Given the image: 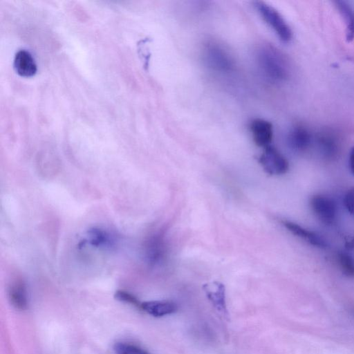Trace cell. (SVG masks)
I'll list each match as a JSON object with an SVG mask.
<instances>
[{
    "label": "cell",
    "mask_w": 354,
    "mask_h": 354,
    "mask_svg": "<svg viewBox=\"0 0 354 354\" xmlns=\"http://www.w3.org/2000/svg\"><path fill=\"white\" fill-rule=\"evenodd\" d=\"M349 165L352 174L354 175V146L351 148L349 153Z\"/></svg>",
    "instance_id": "obj_21"
},
{
    "label": "cell",
    "mask_w": 354,
    "mask_h": 354,
    "mask_svg": "<svg viewBox=\"0 0 354 354\" xmlns=\"http://www.w3.org/2000/svg\"><path fill=\"white\" fill-rule=\"evenodd\" d=\"M114 297L120 301L128 303L138 308L140 307L141 302L133 295L127 291L118 290L115 292Z\"/></svg>",
    "instance_id": "obj_19"
},
{
    "label": "cell",
    "mask_w": 354,
    "mask_h": 354,
    "mask_svg": "<svg viewBox=\"0 0 354 354\" xmlns=\"http://www.w3.org/2000/svg\"><path fill=\"white\" fill-rule=\"evenodd\" d=\"M140 308L153 317H161L176 312L178 306L171 301L155 300L141 302Z\"/></svg>",
    "instance_id": "obj_13"
},
{
    "label": "cell",
    "mask_w": 354,
    "mask_h": 354,
    "mask_svg": "<svg viewBox=\"0 0 354 354\" xmlns=\"http://www.w3.org/2000/svg\"><path fill=\"white\" fill-rule=\"evenodd\" d=\"M336 261L344 275L349 278L354 277V255L346 251L339 252L336 255Z\"/></svg>",
    "instance_id": "obj_17"
},
{
    "label": "cell",
    "mask_w": 354,
    "mask_h": 354,
    "mask_svg": "<svg viewBox=\"0 0 354 354\" xmlns=\"http://www.w3.org/2000/svg\"><path fill=\"white\" fill-rule=\"evenodd\" d=\"M8 298L16 309L25 310L28 306V296L26 283L21 279L11 283L8 288Z\"/></svg>",
    "instance_id": "obj_12"
},
{
    "label": "cell",
    "mask_w": 354,
    "mask_h": 354,
    "mask_svg": "<svg viewBox=\"0 0 354 354\" xmlns=\"http://www.w3.org/2000/svg\"><path fill=\"white\" fill-rule=\"evenodd\" d=\"M346 247L348 249H354V235L346 239Z\"/></svg>",
    "instance_id": "obj_22"
},
{
    "label": "cell",
    "mask_w": 354,
    "mask_h": 354,
    "mask_svg": "<svg viewBox=\"0 0 354 354\" xmlns=\"http://www.w3.org/2000/svg\"><path fill=\"white\" fill-rule=\"evenodd\" d=\"M146 258L151 264H158L164 258L165 245L162 236L156 234L151 237L146 246Z\"/></svg>",
    "instance_id": "obj_16"
},
{
    "label": "cell",
    "mask_w": 354,
    "mask_h": 354,
    "mask_svg": "<svg viewBox=\"0 0 354 354\" xmlns=\"http://www.w3.org/2000/svg\"><path fill=\"white\" fill-rule=\"evenodd\" d=\"M281 223L292 234L299 237L315 247L326 248L328 245L327 241L321 235L297 223L288 220L281 221Z\"/></svg>",
    "instance_id": "obj_10"
},
{
    "label": "cell",
    "mask_w": 354,
    "mask_h": 354,
    "mask_svg": "<svg viewBox=\"0 0 354 354\" xmlns=\"http://www.w3.org/2000/svg\"><path fill=\"white\" fill-rule=\"evenodd\" d=\"M255 55L259 69L268 81L279 84L288 80L291 64L281 50L270 44H262L257 48Z\"/></svg>",
    "instance_id": "obj_1"
},
{
    "label": "cell",
    "mask_w": 354,
    "mask_h": 354,
    "mask_svg": "<svg viewBox=\"0 0 354 354\" xmlns=\"http://www.w3.org/2000/svg\"><path fill=\"white\" fill-rule=\"evenodd\" d=\"M113 349L115 354H151L147 350L129 342H116Z\"/></svg>",
    "instance_id": "obj_18"
},
{
    "label": "cell",
    "mask_w": 354,
    "mask_h": 354,
    "mask_svg": "<svg viewBox=\"0 0 354 354\" xmlns=\"http://www.w3.org/2000/svg\"><path fill=\"white\" fill-rule=\"evenodd\" d=\"M115 243L114 237L107 231L93 227L86 232V238L80 243V246L88 244L95 248H111Z\"/></svg>",
    "instance_id": "obj_11"
},
{
    "label": "cell",
    "mask_w": 354,
    "mask_h": 354,
    "mask_svg": "<svg viewBox=\"0 0 354 354\" xmlns=\"http://www.w3.org/2000/svg\"><path fill=\"white\" fill-rule=\"evenodd\" d=\"M250 130L254 143L261 147L270 145L273 138V127L271 122L261 118L251 121Z\"/></svg>",
    "instance_id": "obj_9"
},
{
    "label": "cell",
    "mask_w": 354,
    "mask_h": 354,
    "mask_svg": "<svg viewBox=\"0 0 354 354\" xmlns=\"http://www.w3.org/2000/svg\"><path fill=\"white\" fill-rule=\"evenodd\" d=\"M203 289L216 313L228 320L229 313L227 308L225 285L220 281H212L204 284Z\"/></svg>",
    "instance_id": "obj_6"
},
{
    "label": "cell",
    "mask_w": 354,
    "mask_h": 354,
    "mask_svg": "<svg viewBox=\"0 0 354 354\" xmlns=\"http://www.w3.org/2000/svg\"><path fill=\"white\" fill-rule=\"evenodd\" d=\"M313 142L310 131L302 124H297L292 127L288 136L289 147L295 151H306Z\"/></svg>",
    "instance_id": "obj_8"
},
{
    "label": "cell",
    "mask_w": 354,
    "mask_h": 354,
    "mask_svg": "<svg viewBox=\"0 0 354 354\" xmlns=\"http://www.w3.org/2000/svg\"><path fill=\"white\" fill-rule=\"evenodd\" d=\"M254 6L282 41L288 42L292 39V32L290 26L274 8L261 1H254Z\"/></svg>",
    "instance_id": "obj_3"
},
{
    "label": "cell",
    "mask_w": 354,
    "mask_h": 354,
    "mask_svg": "<svg viewBox=\"0 0 354 354\" xmlns=\"http://www.w3.org/2000/svg\"><path fill=\"white\" fill-rule=\"evenodd\" d=\"M344 205L346 210L354 215V187L349 189L344 196Z\"/></svg>",
    "instance_id": "obj_20"
},
{
    "label": "cell",
    "mask_w": 354,
    "mask_h": 354,
    "mask_svg": "<svg viewBox=\"0 0 354 354\" xmlns=\"http://www.w3.org/2000/svg\"><path fill=\"white\" fill-rule=\"evenodd\" d=\"M202 57L206 66L216 72L228 73L235 68V60L229 48L215 39L203 44Z\"/></svg>",
    "instance_id": "obj_2"
},
{
    "label": "cell",
    "mask_w": 354,
    "mask_h": 354,
    "mask_svg": "<svg viewBox=\"0 0 354 354\" xmlns=\"http://www.w3.org/2000/svg\"><path fill=\"white\" fill-rule=\"evenodd\" d=\"M310 205L312 211L322 223L332 224L337 217L335 201L329 196L316 194L311 197Z\"/></svg>",
    "instance_id": "obj_5"
},
{
    "label": "cell",
    "mask_w": 354,
    "mask_h": 354,
    "mask_svg": "<svg viewBox=\"0 0 354 354\" xmlns=\"http://www.w3.org/2000/svg\"><path fill=\"white\" fill-rule=\"evenodd\" d=\"M14 68L22 77L33 76L37 72V65L32 55L26 50H19L15 57Z\"/></svg>",
    "instance_id": "obj_14"
},
{
    "label": "cell",
    "mask_w": 354,
    "mask_h": 354,
    "mask_svg": "<svg viewBox=\"0 0 354 354\" xmlns=\"http://www.w3.org/2000/svg\"><path fill=\"white\" fill-rule=\"evenodd\" d=\"M334 3L345 21L346 40L352 41L354 40V6L344 0L335 1Z\"/></svg>",
    "instance_id": "obj_15"
},
{
    "label": "cell",
    "mask_w": 354,
    "mask_h": 354,
    "mask_svg": "<svg viewBox=\"0 0 354 354\" xmlns=\"http://www.w3.org/2000/svg\"><path fill=\"white\" fill-rule=\"evenodd\" d=\"M259 162L265 172L271 176L283 175L289 169L287 159L272 145L264 148L263 152L259 158Z\"/></svg>",
    "instance_id": "obj_4"
},
{
    "label": "cell",
    "mask_w": 354,
    "mask_h": 354,
    "mask_svg": "<svg viewBox=\"0 0 354 354\" xmlns=\"http://www.w3.org/2000/svg\"><path fill=\"white\" fill-rule=\"evenodd\" d=\"M315 142L320 153L326 158H333L339 153V138L331 129H324L319 131L315 137Z\"/></svg>",
    "instance_id": "obj_7"
}]
</instances>
